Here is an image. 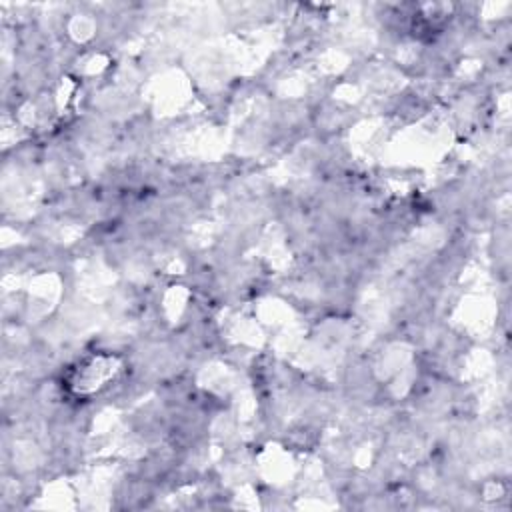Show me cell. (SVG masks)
I'll use <instances>...</instances> for the list:
<instances>
[{
	"mask_svg": "<svg viewBox=\"0 0 512 512\" xmlns=\"http://www.w3.org/2000/svg\"><path fill=\"white\" fill-rule=\"evenodd\" d=\"M120 372V360L114 354L94 352L72 364L66 372L64 384L70 394L78 398H90L104 390Z\"/></svg>",
	"mask_w": 512,
	"mask_h": 512,
	"instance_id": "6da1fadb",
	"label": "cell"
}]
</instances>
